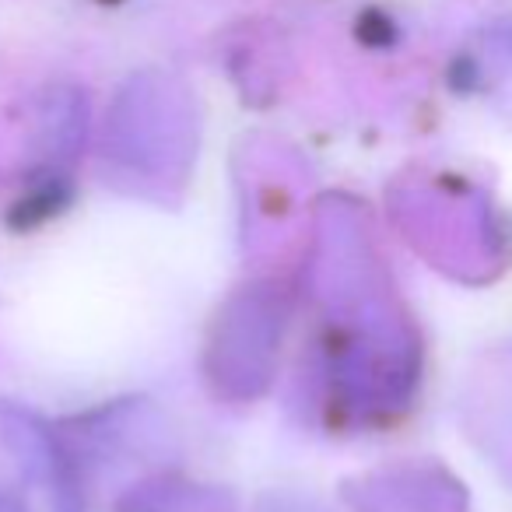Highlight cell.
<instances>
[{
	"label": "cell",
	"instance_id": "6da1fadb",
	"mask_svg": "<svg viewBox=\"0 0 512 512\" xmlns=\"http://www.w3.org/2000/svg\"><path fill=\"white\" fill-rule=\"evenodd\" d=\"M0 512H78L64 456L32 414L0 400Z\"/></svg>",
	"mask_w": 512,
	"mask_h": 512
}]
</instances>
